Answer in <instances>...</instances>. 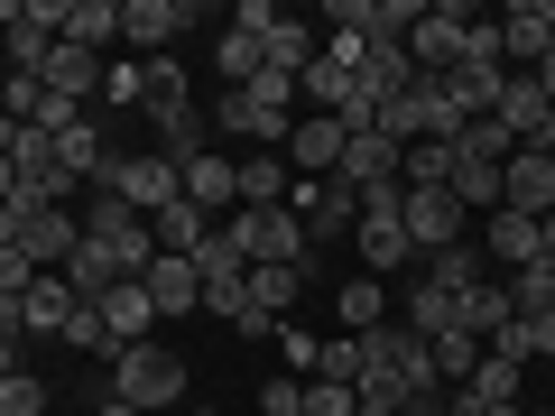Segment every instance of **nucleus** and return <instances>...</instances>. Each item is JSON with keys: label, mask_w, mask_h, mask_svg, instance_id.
<instances>
[{"label": "nucleus", "mask_w": 555, "mask_h": 416, "mask_svg": "<svg viewBox=\"0 0 555 416\" xmlns=\"http://www.w3.org/2000/svg\"><path fill=\"white\" fill-rule=\"evenodd\" d=\"M214 120L222 130H241V139H259V148H287V130H297V75H250L241 93H222L214 102Z\"/></svg>", "instance_id": "1"}, {"label": "nucleus", "mask_w": 555, "mask_h": 416, "mask_svg": "<svg viewBox=\"0 0 555 416\" xmlns=\"http://www.w3.org/2000/svg\"><path fill=\"white\" fill-rule=\"evenodd\" d=\"M112 398H130L139 416L177 407V398H185V352H177V342H130V352H112Z\"/></svg>", "instance_id": "2"}, {"label": "nucleus", "mask_w": 555, "mask_h": 416, "mask_svg": "<svg viewBox=\"0 0 555 416\" xmlns=\"http://www.w3.org/2000/svg\"><path fill=\"white\" fill-rule=\"evenodd\" d=\"M93 185H102V195H120L130 213H149V222H158L167 204H177V158H158V148H112Z\"/></svg>", "instance_id": "3"}, {"label": "nucleus", "mask_w": 555, "mask_h": 416, "mask_svg": "<svg viewBox=\"0 0 555 416\" xmlns=\"http://www.w3.org/2000/svg\"><path fill=\"white\" fill-rule=\"evenodd\" d=\"M222 240H232L241 259H250V269H306V250H315V240H306V222L287 213V204H269V213H250V204H241L232 222H222Z\"/></svg>", "instance_id": "4"}, {"label": "nucleus", "mask_w": 555, "mask_h": 416, "mask_svg": "<svg viewBox=\"0 0 555 416\" xmlns=\"http://www.w3.org/2000/svg\"><path fill=\"white\" fill-rule=\"evenodd\" d=\"M473 20L481 10H463V0H436V10H416V28H408V56H416V75H454L463 65V38H473Z\"/></svg>", "instance_id": "5"}, {"label": "nucleus", "mask_w": 555, "mask_h": 416, "mask_svg": "<svg viewBox=\"0 0 555 416\" xmlns=\"http://www.w3.org/2000/svg\"><path fill=\"white\" fill-rule=\"evenodd\" d=\"M398 222H408V250H416V259H436V250H454V240H463V222H473V213H463L444 185H408Z\"/></svg>", "instance_id": "6"}, {"label": "nucleus", "mask_w": 555, "mask_h": 416, "mask_svg": "<svg viewBox=\"0 0 555 416\" xmlns=\"http://www.w3.org/2000/svg\"><path fill=\"white\" fill-rule=\"evenodd\" d=\"M491 28H500V65H546L555 56V0H509Z\"/></svg>", "instance_id": "7"}, {"label": "nucleus", "mask_w": 555, "mask_h": 416, "mask_svg": "<svg viewBox=\"0 0 555 416\" xmlns=\"http://www.w3.org/2000/svg\"><path fill=\"white\" fill-rule=\"evenodd\" d=\"M500 213H528V222L555 213V158L546 148H509V167H500Z\"/></svg>", "instance_id": "8"}, {"label": "nucleus", "mask_w": 555, "mask_h": 416, "mask_svg": "<svg viewBox=\"0 0 555 416\" xmlns=\"http://www.w3.org/2000/svg\"><path fill=\"white\" fill-rule=\"evenodd\" d=\"M177 195L195 204L204 222H232V213H241V167L204 148V158H185V167H177Z\"/></svg>", "instance_id": "9"}, {"label": "nucleus", "mask_w": 555, "mask_h": 416, "mask_svg": "<svg viewBox=\"0 0 555 416\" xmlns=\"http://www.w3.org/2000/svg\"><path fill=\"white\" fill-rule=\"evenodd\" d=\"M177 28H195V0H120V38H130V56H167Z\"/></svg>", "instance_id": "10"}, {"label": "nucleus", "mask_w": 555, "mask_h": 416, "mask_svg": "<svg viewBox=\"0 0 555 416\" xmlns=\"http://www.w3.org/2000/svg\"><path fill=\"white\" fill-rule=\"evenodd\" d=\"M334 185H352V195L398 185V139H379V130H343V167H334Z\"/></svg>", "instance_id": "11"}, {"label": "nucleus", "mask_w": 555, "mask_h": 416, "mask_svg": "<svg viewBox=\"0 0 555 416\" xmlns=\"http://www.w3.org/2000/svg\"><path fill=\"white\" fill-rule=\"evenodd\" d=\"M93 315H102V334H112V352H130V342H158V306H149V287H139V277H120Z\"/></svg>", "instance_id": "12"}, {"label": "nucleus", "mask_w": 555, "mask_h": 416, "mask_svg": "<svg viewBox=\"0 0 555 416\" xmlns=\"http://www.w3.org/2000/svg\"><path fill=\"white\" fill-rule=\"evenodd\" d=\"M352 185H334V177H297V185H287V213H297L306 222V240H315V232H343V222H352Z\"/></svg>", "instance_id": "13"}, {"label": "nucleus", "mask_w": 555, "mask_h": 416, "mask_svg": "<svg viewBox=\"0 0 555 416\" xmlns=\"http://www.w3.org/2000/svg\"><path fill=\"white\" fill-rule=\"evenodd\" d=\"M20 250L38 259V269H65V259L83 250V213H65V204H38V213H28V232H20Z\"/></svg>", "instance_id": "14"}, {"label": "nucleus", "mask_w": 555, "mask_h": 416, "mask_svg": "<svg viewBox=\"0 0 555 416\" xmlns=\"http://www.w3.org/2000/svg\"><path fill=\"white\" fill-rule=\"evenodd\" d=\"M139 287H149V306H158V324L167 315H195V306H204V277H195V259H149V269H139Z\"/></svg>", "instance_id": "15"}, {"label": "nucleus", "mask_w": 555, "mask_h": 416, "mask_svg": "<svg viewBox=\"0 0 555 416\" xmlns=\"http://www.w3.org/2000/svg\"><path fill=\"white\" fill-rule=\"evenodd\" d=\"M287 167H297V177H334L343 167V120H297V130H287Z\"/></svg>", "instance_id": "16"}, {"label": "nucleus", "mask_w": 555, "mask_h": 416, "mask_svg": "<svg viewBox=\"0 0 555 416\" xmlns=\"http://www.w3.org/2000/svg\"><path fill=\"white\" fill-rule=\"evenodd\" d=\"M546 112H555V102H546V83H537V75H509V83H500V112H491V120L518 139V148H528V139L546 130Z\"/></svg>", "instance_id": "17"}, {"label": "nucleus", "mask_w": 555, "mask_h": 416, "mask_svg": "<svg viewBox=\"0 0 555 416\" xmlns=\"http://www.w3.org/2000/svg\"><path fill=\"white\" fill-rule=\"evenodd\" d=\"M75 315H83V297H75V287H65L56 269H38V287H28V297H20V324H28V334H65V324H75Z\"/></svg>", "instance_id": "18"}, {"label": "nucleus", "mask_w": 555, "mask_h": 416, "mask_svg": "<svg viewBox=\"0 0 555 416\" xmlns=\"http://www.w3.org/2000/svg\"><path fill=\"white\" fill-rule=\"evenodd\" d=\"M56 277H65V287H75V297H83V306H102V297H112V287H120V277H130V269H120V259H112V250H102V240H83V250H75V259H65V269H56Z\"/></svg>", "instance_id": "19"}, {"label": "nucleus", "mask_w": 555, "mask_h": 416, "mask_svg": "<svg viewBox=\"0 0 555 416\" xmlns=\"http://www.w3.org/2000/svg\"><path fill=\"white\" fill-rule=\"evenodd\" d=\"M139 112H149V120L185 112V65L177 56H139Z\"/></svg>", "instance_id": "20"}, {"label": "nucleus", "mask_w": 555, "mask_h": 416, "mask_svg": "<svg viewBox=\"0 0 555 416\" xmlns=\"http://www.w3.org/2000/svg\"><path fill=\"white\" fill-rule=\"evenodd\" d=\"M102 158H112V148H102V130H93V112H83V120H65V130H56V167H65V185H83V177H102Z\"/></svg>", "instance_id": "21"}, {"label": "nucleus", "mask_w": 555, "mask_h": 416, "mask_svg": "<svg viewBox=\"0 0 555 416\" xmlns=\"http://www.w3.org/2000/svg\"><path fill=\"white\" fill-rule=\"evenodd\" d=\"M149 240H158V250H167V259H195V250H204V240H214V222H204V213H195V204H185V195H177V204H167V213H158V222H149Z\"/></svg>", "instance_id": "22"}, {"label": "nucleus", "mask_w": 555, "mask_h": 416, "mask_svg": "<svg viewBox=\"0 0 555 416\" xmlns=\"http://www.w3.org/2000/svg\"><path fill=\"white\" fill-rule=\"evenodd\" d=\"M481 277H491V259H481L473 240H454V250H436V259H426V287H444V297H473Z\"/></svg>", "instance_id": "23"}, {"label": "nucleus", "mask_w": 555, "mask_h": 416, "mask_svg": "<svg viewBox=\"0 0 555 416\" xmlns=\"http://www.w3.org/2000/svg\"><path fill=\"white\" fill-rule=\"evenodd\" d=\"M120 38V0H65V47H112Z\"/></svg>", "instance_id": "24"}, {"label": "nucleus", "mask_w": 555, "mask_h": 416, "mask_svg": "<svg viewBox=\"0 0 555 416\" xmlns=\"http://www.w3.org/2000/svg\"><path fill=\"white\" fill-rule=\"evenodd\" d=\"M259 47H269V65H278V75H306V65L324 56V38H315L306 20H269V38H259Z\"/></svg>", "instance_id": "25"}, {"label": "nucleus", "mask_w": 555, "mask_h": 416, "mask_svg": "<svg viewBox=\"0 0 555 416\" xmlns=\"http://www.w3.org/2000/svg\"><path fill=\"white\" fill-rule=\"evenodd\" d=\"M500 287H509V315H518V324L555 315V269H546V259H528V269H509Z\"/></svg>", "instance_id": "26"}, {"label": "nucleus", "mask_w": 555, "mask_h": 416, "mask_svg": "<svg viewBox=\"0 0 555 416\" xmlns=\"http://www.w3.org/2000/svg\"><path fill=\"white\" fill-rule=\"evenodd\" d=\"M287 167H278V148H259V158H241V204H250V213H269V204H287Z\"/></svg>", "instance_id": "27"}, {"label": "nucleus", "mask_w": 555, "mask_h": 416, "mask_svg": "<svg viewBox=\"0 0 555 416\" xmlns=\"http://www.w3.org/2000/svg\"><path fill=\"white\" fill-rule=\"evenodd\" d=\"M214 65H222V83H232V93H241V83H250V75H269V47H259L250 28H222V38H214Z\"/></svg>", "instance_id": "28"}, {"label": "nucleus", "mask_w": 555, "mask_h": 416, "mask_svg": "<svg viewBox=\"0 0 555 416\" xmlns=\"http://www.w3.org/2000/svg\"><path fill=\"white\" fill-rule=\"evenodd\" d=\"M491 259H500V277L528 269V259H537V222L528 213H491Z\"/></svg>", "instance_id": "29"}, {"label": "nucleus", "mask_w": 555, "mask_h": 416, "mask_svg": "<svg viewBox=\"0 0 555 416\" xmlns=\"http://www.w3.org/2000/svg\"><path fill=\"white\" fill-rule=\"evenodd\" d=\"M398 185H454V139H416L398 158Z\"/></svg>", "instance_id": "30"}, {"label": "nucleus", "mask_w": 555, "mask_h": 416, "mask_svg": "<svg viewBox=\"0 0 555 416\" xmlns=\"http://www.w3.org/2000/svg\"><path fill=\"white\" fill-rule=\"evenodd\" d=\"M426 352H436V379H454V389L481 370V334H463V324H454V334H436Z\"/></svg>", "instance_id": "31"}, {"label": "nucleus", "mask_w": 555, "mask_h": 416, "mask_svg": "<svg viewBox=\"0 0 555 416\" xmlns=\"http://www.w3.org/2000/svg\"><path fill=\"white\" fill-rule=\"evenodd\" d=\"M500 324H509V287H500V277H481L473 297H463V334H481V342H491Z\"/></svg>", "instance_id": "32"}, {"label": "nucleus", "mask_w": 555, "mask_h": 416, "mask_svg": "<svg viewBox=\"0 0 555 416\" xmlns=\"http://www.w3.org/2000/svg\"><path fill=\"white\" fill-rule=\"evenodd\" d=\"M158 158H177V167H185V158H204V112H195V102L158 120Z\"/></svg>", "instance_id": "33"}, {"label": "nucleus", "mask_w": 555, "mask_h": 416, "mask_svg": "<svg viewBox=\"0 0 555 416\" xmlns=\"http://www.w3.org/2000/svg\"><path fill=\"white\" fill-rule=\"evenodd\" d=\"M343 324H352V334L389 324V297H379V277H343Z\"/></svg>", "instance_id": "34"}, {"label": "nucleus", "mask_w": 555, "mask_h": 416, "mask_svg": "<svg viewBox=\"0 0 555 416\" xmlns=\"http://www.w3.org/2000/svg\"><path fill=\"white\" fill-rule=\"evenodd\" d=\"M0 416H47V379H0Z\"/></svg>", "instance_id": "35"}, {"label": "nucleus", "mask_w": 555, "mask_h": 416, "mask_svg": "<svg viewBox=\"0 0 555 416\" xmlns=\"http://www.w3.org/2000/svg\"><path fill=\"white\" fill-rule=\"evenodd\" d=\"M278 352H287V370H297V379H315L324 342H315V334H297V324H278Z\"/></svg>", "instance_id": "36"}, {"label": "nucleus", "mask_w": 555, "mask_h": 416, "mask_svg": "<svg viewBox=\"0 0 555 416\" xmlns=\"http://www.w3.org/2000/svg\"><path fill=\"white\" fill-rule=\"evenodd\" d=\"M361 398L343 389V379H306V416H352Z\"/></svg>", "instance_id": "37"}, {"label": "nucleus", "mask_w": 555, "mask_h": 416, "mask_svg": "<svg viewBox=\"0 0 555 416\" xmlns=\"http://www.w3.org/2000/svg\"><path fill=\"white\" fill-rule=\"evenodd\" d=\"M259 407H269V416H306V379H297V370L269 379V389H259Z\"/></svg>", "instance_id": "38"}, {"label": "nucleus", "mask_w": 555, "mask_h": 416, "mask_svg": "<svg viewBox=\"0 0 555 416\" xmlns=\"http://www.w3.org/2000/svg\"><path fill=\"white\" fill-rule=\"evenodd\" d=\"M28 287H38V259H28V250H0V297H28Z\"/></svg>", "instance_id": "39"}, {"label": "nucleus", "mask_w": 555, "mask_h": 416, "mask_svg": "<svg viewBox=\"0 0 555 416\" xmlns=\"http://www.w3.org/2000/svg\"><path fill=\"white\" fill-rule=\"evenodd\" d=\"M102 102H130V112H139V56L130 65H102Z\"/></svg>", "instance_id": "40"}, {"label": "nucleus", "mask_w": 555, "mask_h": 416, "mask_svg": "<svg viewBox=\"0 0 555 416\" xmlns=\"http://www.w3.org/2000/svg\"><path fill=\"white\" fill-rule=\"evenodd\" d=\"M65 342H75V352H112V334H102V315H93V306H83V315L65 324Z\"/></svg>", "instance_id": "41"}, {"label": "nucleus", "mask_w": 555, "mask_h": 416, "mask_svg": "<svg viewBox=\"0 0 555 416\" xmlns=\"http://www.w3.org/2000/svg\"><path fill=\"white\" fill-rule=\"evenodd\" d=\"M528 361H555V315H537V324H528Z\"/></svg>", "instance_id": "42"}, {"label": "nucleus", "mask_w": 555, "mask_h": 416, "mask_svg": "<svg viewBox=\"0 0 555 416\" xmlns=\"http://www.w3.org/2000/svg\"><path fill=\"white\" fill-rule=\"evenodd\" d=\"M0 379H20V334H0Z\"/></svg>", "instance_id": "43"}, {"label": "nucleus", "mask_w": 555, "mask_h": 416, "mask_svg": "<svg viewBox=\"0 0 555 416\" xmlns=\"http://www.w3.org/2000/svg\"><path fill=\"white\" fill-rule=\"evenodd\" d=\"M537 259H546V269H555V213L537 222Z\"/></svg>", "instance_id": "44"}, {"label": "nucleus", "mask_w": 555, "mask_h": 416, "mask_svg": "<svg viewBox=\"0 0 555 416\" xmlns=\"http://www.w3.org/2000/svg\"><path fill=\"white\" fill-rule=\"evenodd\" d=\"M352 398H361V389H352ZM352 416H408V407H389V398H361Z\"/></svg>", "instance_id": "45"}, {"label": "nucleus", "mask_w": 555, "mask_h": 416, "mask_svg": "<svg viewBox=\"0 0 555 416\" xmlns=\"http://www.w3.org/2000/svg\"><path fill=\"white\" fill-rule=\"evenodd\" d=\"M0 334H28V324H20V297H0Z\"/></svg>", "instance_id": "46"}, {"label": "nucleus", "mask_w": 555, "mask_h": 416, "mask_svg": "<svg viewBox=\"0 0 555 416\" xmlns=\"http://www.w3.org/2000/svg\"><path fill=\"white\" fill-rule=\"evenodd\" d=\"M93 416H139V407H130V398H102V407H93Z\"/></svg>", "instance_id": "47"}, {"label": "nucleus", "mask_w": 555, "mask_h": 416, "mask_svg": "<svg viewBox=\"0 0 555 416\" xmlns=\"http://www.w3.org/2000/svg\"><path fill=\"white\" fill-rule=\"evenodd\" d=\"M537 83H546V102H555V56H546V65H537Z\"/></svg>", "instance_id": "48"}, {"label": "nucleus", "mask_w": 555, "mask_h": 416, "mask_svg": "<svg viewBox=\"0 0 555 416\" xmlns=\"http://www.w3.org/2000/svg\"><path fill=\"white\" fill-rule=\"evenodd\" d=\"M10 130H20V120H10V112H0V148H10Z\"/></svg>", "instance_id": "49"}, {"label": "nucleus", "mask_w": 555, "mask_h": 416, "mask_svg": "<svg viewBox=\"0 0 555 416\" xmlns=\"http://www.w3.org/2000/svg\"><path fill=\"white\" fill-rule=\"evenodd\" d=\"M10 10H20V0H0V28H10Z\"/></svg>", "instance_id": "50"}, {"label": "nucleus", "mask_w": 555, "mask_h": 416, "mask_svg": "<svg viewBox=\"0 0 555 416\" xmlns=\"http://www.w3.org/2000/svg\"><path fill=\"white\" fill-rule=\"evenodd\" d=\"M185 416H214V407H185Z\"/></svg>", "instance_id": "51"}]
</instances>
